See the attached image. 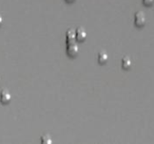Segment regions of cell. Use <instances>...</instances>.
I'll return each instance as SVG.
<instances>
[{"label": "cell", "instance_id": "cell-6", "mask_svg": "<svg viewBox=\"0 0 154 144\" xmlns=\"http://www.w3.org/2000/svg\"><path fill=\"white\" fill-rule=\"evenodd\" d=\"M108 54L105 52V51H101L99 54H98V62L101 63V64H103L105 63L107 61H108Z\"/></svg>", "mask_w": 154, "mask_h": 144}, {"label": "cell", "instance_id": "cell-1", "mask_svg": "<svg viewBox=\"0 0 154 144\" xmlns=\"http://www.w3.org/2000/svg\"><path fill=\"white\" fill-rule=\"evenodd\" d=\"M146 24V17L144 12L138 11L134 15V26L138 28H141Z\"/></svg>", "mask_w": 154, "mask_h": 144}, {"label": "cell", "instance_id": "cell-11", "mask_svg": "<svg viewBox=\"0 0 154 144\" xmlns=\"http://www.w3.org/2000/svg\"><path fill=\"white\" fill-rule=\"evenodd\" d=\"M66 2H68V3H72V2H74L75 0H65Z\"/></svg>", "mask_w": 154, "mask_h": 144}, {"label": "cell", "instance_id": "cell-5", "mask_svg": "<svg viewBox=\"0 0 154 144\" xmlns=\"http://www.w3.org/2000/svg\"><path fill=\"white\" fill-rule=\"evenodd\" d=\"M65 36H66V43L67 44L74 43L76 40V34H75V31L73 29H69L66 32Z\"/></svg>", "mask_w": 154, "mask_h": 144}, {"label": "cell", "instance_id": "cell-10", "mask_svg": "<svg viewBox=\"0 0 154 144\" xmlns=\"http://www.w3.org/2000/svg\"><path fill=\"white\" fill-rule=\"evenodd\" d=\"M2 24H3V17L1 15H0V26H1Z\"/></svg>", "mask_w": 154, "mask_h": 144}, {"label": "cell", "instance_id": "cell-4", "mask_svg": "<svg viewBox=\"0 0 154 144\" xmlns=\"http://www.w3.org/2000/svg\"><path fill=\"white\" fill-rule=\"evenodd\" d=\"M11 101V93L8 90H3L0 93V102L6 104Z\"/></svg>", "mask_w": 154, "mask_h": 144}, {"label": "cell", "instance_id": "cell-3", "mask_svg": "<svg viewBox=\"0 0 154 144\" xmlns=\"http://www.w3.org/2000/svg\"><path fill=\"white\" fill-rule=\"evenodd\" d=\"M75 34H76V40H78L80 42L85 41L87 37V33L84 27H78L75 31Z\"/></svg>", "mask_w": 154, "mask_h": 144}, {"label": "cell", "instance_id": "cell-2", "mask_svg": "<svg viewBox=\"0 0 154 144\" xmlns=\"http://www.w3.org/2000/svg\"><path fill=\"white\" fill-rule=\"evenodd\" d=\"M67 54L71 57H74L77 54H79V46L75 42L74 43H71V44H67Z\"/></svg>", "mask_w": 154, "mask_h": 144}, {"label": "cell", "instance_id": "cell-9", "mask_svg": "<svg viewBox=\"0 0 154 144\" xmlns=\"http://www.w3.org/2000/svg\"><path fill=\"white\" fill-rule=\"evenodd\" d=\"M154 2V0H142V3L146 7H150Z\"/></svg>", "mask_w": 154, "mask_h": 144}, {"label": "cell", "instance_id": "cell-8", "mask_svg": "<svg viewBox=\"0 0 154 144\" xmlns=\"http://www.w3.org/2000/svg\"><path fill=\"white\" fill-rule=\"evenodd\" d=\"M41 141H42L43 144H52L53 143V139H52L51 136L48 135V134L43 135L41 137Z\"/></svg>", "mask_w": 154, "mask_h": 144}, {"label": "cell", "instance_id": "cell-7", "mask_svg": "<svg viewBox=\"0 0 154 144\" xmlns=\"http://www.w3.org/2000/svg\"><path fill=\"white\" fill-rule=\"evenodd\" d=\"M122 66L124 70H128L131 67V60L129 56H124L122 60Z\"/></svg>", "mask_w": 154, "mask_h": 144}]
</instances>
